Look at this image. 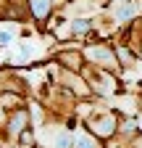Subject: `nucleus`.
<instances>
[{"label": "nucleus", "mask_w": 142, "mask_h": 148, "mask_svg": "<svg viewBox=\"0 0 142 148\" xmlns=\"http://www.w3.org/2000/svg\"><path fill=\"white\" fill-rule=\"evenodd\" d=\"M90 56H92V58H100V61H105V64H111V61H113V56H111L108 50H100V48H97V50H90Z\"/></svg>", "instance_id": "f03ea898"}, {"label": "nucleus", "mask_w": 142, "mask_h": 148, "mask_svg": "<svg viewBox=\"0 0 142 148\" xmlns=\"http://www.w3.org/2000/svg\"><path fill=\"white\" fill-rule=\"evenodd\" d=\"M87 29H90V24H87V21H76V24H74V32H76V34H84Z\"/></svg>", "instance_id": "20e7f679"}, {"label": "nucleus", "mask_w": 142, "mask_h": 148, "mask_svg": "<svg viewBox=\"0 0 142 148\" xmlns=\"http://www.w3.org/2000/svg\"><path fill=\"white\" fill-rule=\"evenodd\" d=\"M132 13H134V5H132V3H124V5L118 8V13H116V16H118V18H129Z\"/></svg>", "instance_id": "7ed1b4c3"}, {"label": "nucleus", "mask_w": 142, "mask_h": 148, "mask_svg": "<svg viewBox=\"0 0 142 148\" xmlns=\"http://www.w3.org/2000/svg\"><path fill=\"white\" fill-rule=\"evenodd\" d=\"M32 8H34L37 16H45L47 8H50V0H32Z\"/></svg>", "instance_id": "f257e3e1"}, {"label": "nucleus", "mask_w": 142, "mask_h": 148, "mask_svg": "<svg viewBox=\"0 0 142 148\" xmlns=\"http://www.w3.org/2000/svg\"><path fill=\"white\" fill-rule=\"evenodd\" d=\"M76 145H79V148H95V145L87 140V138H79V140H76Z\"/></svg>", "instance_id": "423d86ee"}, {"label": "nucleus", "mask_w": 142, "mask_h": 148, "mask_svg": "<svg viewBox=\"0 0 142 148\" xmlns=\"http://www.w3.org/2000/svg\"><path fill=\"white\" fill-rule=\"evenodd\" d=\"M21 124H24V114H19V116L13 119V130H16V132H19V130H21Z\"/></svg>", "instance_id": "39448f33"}, {"label": "nucleus", "mask_w": 142, "mask_h": 148, "mask_svg": "<svg viewBox=\"0 0 142 148\" xmlns=\"http://www.w3.org/2000/svg\"><path fill=\"white\" fill-rule=\"evenodd\" d=\"M0 42H3V45L11 42V32H0Z\"/></svg>", "instance_id": "0eeeda50"}]
</instances>
